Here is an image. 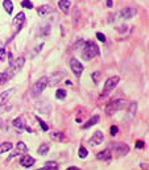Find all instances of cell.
I'll list each match as a JSON object with an SVG mask.
<instances>
[{
    "label": "cell",
    "instance_id": "obj_1",
    "mask_svg": "<svg viewBox=\"0 0 149 170\" xmlns=\"http://www.w3.org/2000/svg\"><path fill=\"white\" fill-rule=\"evenodd\" d=\"M98 54H99V48L94 42H86L85 45H83V50H82L83 59L88 61V59L96 57Z\"/></svg>",
    "mask_w": 149,
    "mask_h": 170
},
{
    "label": "cell",
    "instance_id": "obj_2",
    "mask_svg": "<svg viewBox=\"0 0 149 170\" xmlns=\"http://www.w3.org/2000/svg\"><path fill=\"white\" fill-rule=\"evenodd\" d=\"M49 86V77H41L37 82L35 83V86L32 87V95L35 96H38L46 87Z\"/></svg>",
    "mask_w": 149,
    "mask_h": 170
},
{
    "label": "cell",
    "instance_id": "obj_3",
    "mask_svg": "<svg viewBox=\"0 0 149 170\" xmlns=\"http://www.w3.org/2000/svg\"><path fill=\"white\" fill-rule=\"evenodd\" d=\"M124 107V100L123 99H117V100H114L106 107V114L108 116H112L114 114H116L119 109H121Z\"/></svg>",
    "mask_w": 149,
    "mask_h": 170
},
{
    "label": "cell",
    "instance_id": "obj_4",
    "mask_svg": "<svg viewBox=\"0 0 149 170\" xmlns=\"http://www.w3.org/2000/svg\"><path fill=\"white\" fill-rule=\"evenodd\" d=\"M9 63H11L9 65V69L11 70H9V73L8 71L7 73H8L9 77H12L13 74H16L17 71H20V70L23 69V66H24V63H25V58L24 57H19V58L16 59V62H9Z\"/></svg>",
    "mask_w": 149,
    "mask_h": 170
},
{
    "label": "cell",
    "instance_id": "obj_5",
    "mask_svg": "<svg viewBox=\"0 0 149 170\" xmlns=\"http://www.w3.org/2000/svg\"><path fill=\"white\" fill-rule=\"evenodd\" d=\"M117 83H119V77L108 78V79L106 80V83H104V91H103V94H102V96L106 95V94H108V92H111V91L117 86Z\"/></svg>",
    "mask_w": 149,
    "mask_h": 170
},
{
    "label": "cell",
    "instance_id": "obj_6",
    "mask_svg": "<svg viewBox=\"0 0 149 170\" xmlns=\"http://www.w3.org/2000/svg\"><path fill=\"white\" fill-rule=\"evenodd\" d=\"M70 67H71V71L74 73L75 77L79 78L81 75H82V71H83V65L79 61H78L77 58H71V61H70Z\"/></svg>",
    "mask_w": 149,
    "mask_h": 170
},
{
    "label": "cell",
    "instance_id": "obj_7",
    "mask_svg": "<svg viewBox=\"0 0 149 170\" xmlns=\"http://www.w3.org/2000/svg\"><path fill=\"white\" fill-rule=\"evenodd\" d=\"M115 150H116L117 156L123 157V156H127V154L129 153V146L124 142H120V144H116V145H115Z\"/></svg>",
    "mask_w": 149,
    "mask_h": 170
},
{
    "label": "cell",
    "instance_id": "obj_8",
    "mask_svg": "<svg viewBox=\"0 0 149 170\" xmlns=\"http://www.w3.org/2000/svg\"><path fill=\"white\" fill-rule=\"evenodd\" d=\"M136 13H137V11L135 8H124L120 11V17L123 20H129L133 16H136Z\"/></svg>",
    "mask_w": 149,
    "mask_h": 170
},
{
    "label": "cell",
    "instance_id": "obj_9",
    "mask_svg": "<svg viewBox=\"0 0 149 170\" xmlns=\"http://www.w3.org/2000/svg\"><path fill=\"white\" fill-rule=\"evenodd\" d=\"M103 140H104L103 132H100V130H96V132L93 135V138L90 140V145H99V144L103 142Z\"/></svg>",
    "mask_w": 149,
    "mask_h": 170
},
{
    "label": "cell",
    "instance_id": "obj_10",
    "mask_svg": "<svg viewBox=\"0 0 149 170\" xmlns=\"http://www.w3.org/2000/svg\"><path fill=\"white\" fill-rule=\"evenodd\" d=\"M28 150V148H27V145H25L23 141H20V142H17V145H16V150L13 152V153L11 154V156L8 157V159H12L15 156H19L20 153H23V152H27Z\"/></svg>",
    "mask_w": 149,
    "mask_h": 170
},
{
    "label": "cell",
    "instance_id": "obj_11",
    "mask_svg": "<svg viewBox=\"0 0 149 170\" xmlns=\"http://www.w3.org/2000/svg\"><path fill=\"white\" fill-rule=\"evenodd\" d=\"M35 162H36V159L30 156H24V157H21V159H20V164H21V166H24V167L33 166Z\"/></svg>",
    "mask_w": 149,
    "mask_h": 170
},
{
    "label": "cell",
    "instance_id": "obj_12",
    "mask_svg": "<svg viewBox=\"0 0 149 170\" xmlns=\"http://www.w3.org/2000/svg\"><path fill=\"white\" fill-rule=\"evenodd\" d=\"M15 92V90L12 88V90H8V91H4V92L0 94V106H3V104H6L7 102L9 100V98L12 96V94Z\"/></svg>",
    "mask_w": 149,
    "mask_h": 170
},
{
    "label": "cell",
    "instance_id": "obj_13",
    "mask_svg": "<svg viewBox=\"0 0 149 170\" xmlns=\"http://www.w3.org/2000/svg\"><path fill=\"white\" fill-rule=\"evenodd\" d=\"M111 157H112V154H111V150H109V149H106V150L96 154V158H98L99 161H108V159H111Z\"/></svg>",
    "mask_w": 149,
    "mask_h": 170
},
{
    "label": "cell",
    "instance_id": "obj_14",
    "mask_svg": "<svg viewBox=\"0 0 149 170\" xmlns=\"http://www.w3.org/2000/svg\"><path fill=\"white\" fill-rule=\"evenodd\" d=\"M25 21V15L24 12H19V15H16V17L13 19V25L15 27H21Z\"/></svg>",
    "mask_w": 149,
    "mask_h": 170
},
{
    "label": "cell",
    "instance_id": "obj_15",
    "mask_svg": "<svg viewBox=\"0 0 149 170\" xmlns=\"http://www.w3.org/2000/svg\"><path fill=\"white\" fill-rule=\"evenodd\" d=\"M50 11H52V7L49 6V4H44V6H41L37 8L38 16H45V15H48Z\"/></svg>",
    "mask_w": 149,
    "mask_h": 170
},
{
    "label": "cell",
    "instance_id": "obj_16",
    "mask_svg": "<svg viewBox=\"0 0 149 170\" xmlns=\"http://www.w3.org/2000/svg\"><path fill=\"white\" fill-rule=\"evenodd\" d=\"M58 6H59V8H61V11L69 12L70 7H71V3H70L69 0H59V1H58Z\"/></svg>",
    "mask_w": 149,
    "mask_h": 170
},
{
    "label": "cell",
    "instance_id": "obj_17",
    "mask_svg": "<svg viewBox=\"0 0 149 170\" xmlns=\"http://www.w3.org/2000/svg\"><path fill=\"white\" fill-rule=\"evenodd\" d=\"M98 121H99V116H98V115H95V116H93V117H91V119H88V121L86 123L85 125H83V129H88V128H90V127L95 125Z\"/></svg>",
    "mask_w": 149,
    "mask_h": 170
},
{
    "label": "cell",
    "instance_id": "obj_18",
    "mask_svg": "<svg viewBox=\"0 0 149 170\" xmlns=\"http://www.w3.org/2000/svg\"><path fill=\"white\" fill-rule=\"evenodd\" d=\"M12 148H13L12 142H3L1 145H0V154H3V153H6V152L12 150Z\"/></svg>",
    "mask_w": 149,
    "mask_h": 170
},
{
    "label": "cell",
    "instance_id": "obj_19",
    "mask_svg": "<svg viewBox=\"0 0 149 170\" xmlns=\"http://www.w3.org/2000/svg\"><path fill=\"white\" fill-rule=\"evenodd\" d=\"M12 124H13V127L17 128V129H23V128H25L24 121H23V117H16V119L12 121Z\"/></svg>",
    "mask_w": 149,
    "mask_h": 170
},
{
    "label": "cell",
    "instance_id": "obj_20",
    "mask_svg": "<svg viewBox=\"0 0 149 170\" xmlns=\"http://www.w3.org/2000/svg\"><path fill=\"white\" fill-rule=\"evenodd\" d=\"M3 7H4V9L7 11V13H8V15H11L12 11H13V4H12L11 0H4Z\"/></svg>",
    "mask_w": 149,
    "mask_h": 170
},
{
    "label": "cell",
    "instance_id": "obj_21",
    "mask_svg": "<svg viewBox=\"0 0 149 170\" xmlns=\"http://www.w3.org/2000/svg\"><path fill=\"white\" fill-rule=\"evenodd\" d=\"M45 169L46 170H58V164L56 161H48V162H45Z\"/></svg>",
    "mask_w": 149,
    "mask_h": 170
},
{
    "label": "cell",
    "instance_id": "obj_22",
    "mask_svg": "<svg viewBox=\"0 0 149 170\" xmlns=\"http://www.w3.org/2000/svg\"><path fill=\"white\" fill-rule=\"evenodd\" d=\"M48 152H49V146L46 145V144H42V145L40 146V149H38V153H40L41 156H45Z\"/></svg>",
    "mask_w": 149,
    "mask_h": 170
},
{
    "label": "cell",
    "instance_id": "obj_23",
    "mask_svg": "<svg viewBox=\"0 0 149 170\" xmlns=\"http://www.w3.org/2000/svg\"><path fill=\"white\" fill-rule=\"evenodd\" d=\"M9 79L8 73H0V85H4Z\"/></svg>",
    "mask_w": 149,
    "mask_h": 170
},
{
    "label": "cell",
    "instance_id": "obj_24",
    "mask_svg": "<svg viewBox=\"0 0 149 170\" xmlns=\"http://www.w3.org/2000/svg\"><path fill=\"white\" fill-rule=\"evenodd\" d=\"M52 138H54V140H64L65 135L61 132H53L52 133Z\"/></svg>",
    "mask_w": 149,
    "mask_h": 170
},
{
    "label": "cell",
    "instance_id": "obj_25",
    "mask_svg": "<svg viewBox=\"0 0 149 170\" xmlns=\"http://www.w3.org/2000/svg\"><path fill=\"white\" fill-rule=\"evenodd\" d=\"M87 154H88L87 149H85L83 146H81V148H79V152H78V156H79L81 158H86V157H87Z\"/></svg>",
    "mask_w": 149,
    "mask_h": 170
},
{
    "label": "cell",
    "instance_id": "obj_26",
    "mask_svg": "<svg viewBox=\"0 0 149 170\" xmlns=\"http://www.w3.org/2000/svg\"><path fill=\"white\" fill-rule=\"evenodd\" d=\"M56 96H57V99H65V98H66V91L59 88V90H57Z\"/></svg>",
    "mask_w": 149,
    "mask_h": 170
},
{
    "label": "cell",
    "instance_id": "obj_27",
    "mask_svg": "<svg viewBox=\"0 0 149 170\" xmlns=\"http://www.w3.org/2000/svg\"><path fill=\"white\" fill-rule=\"evenodd\" d=\"M21 6L24 7V8H28V9H32L33 8L32 1H29V0H23V1H21Z\"/></svg>",
    "mask_w": 149,
    "mask_h": 170
},
{
    "label": "cell",
    "instance_id": "obj_28",
    "mask_svg": "<svg viewBox=\"0 0 149 170\" xmlns=\"http://www.w3.org/2000/svg\"><path fill=\"white\" fill-rule=\"evenodd\" d=\"M36 119H37V121H38V123H40V125H41V127H42V129H44V130H45V132H46V130H48V129H49L48 124H46V123H45V121H44V120H42V119H40V117H36Z\"/></svg>",
    "mask_w": 149,
    "mask_h": 170
},
{
    "label": "cell",
    "instance_id": "obj_29",
    "mask_svg": "<svg viewBox=\"0 0 149 170\" xmlns=\"http://www.w3.org/2000/svg\"><path fill=\"white\" fill-rule=\"evenodd\" d=\"M99 78H100V73L95 71L93 74V79H94V83H95V85H98V83H99Z\"/></svg>",
    "mask_w": 149,
    "mask_h": 170
},
{
    "label": "cell",
    "instance_id": "obj_30",
    "mask_svg": "<svg viewBox=\"0 0 149 170\" xmlns=\"http://www.w3.org/2000/svg\"><path fill=\"white\" fill-rule=\"evenodd\" d=\"M96 37H98V40L100 41V42H106V36L102 35V33H96Z\"/></svg>",
    "mask_w": 149,
    "mask_h": 170
},
{
    "label": "cell",
    "instance_id": "obj_31",
    "mask_svg": "<svg viewBox=\"0 0 149 170\" xmlns=\"http://www.w3.org/2000/svg\"><path fill=\"white\" fill-rule=\"evenodd\" d=\"M4 57H6V49L1 48V49H0V61H3Z\"/></svg>",
    "mask_w": 149,
    "mask_h": 170
},
{
    "label": "cell",
    "instance_id": "obj_32",
    "mask_svg": "<svg viewBox=\"0 0 149 170\" xmlns=\"http://www.w3.org/2000/svg\"><path fill=\"white\" fill-rule=\"evenodd\" d=\"M116 133H117V127L112 125V127H111V135H112V136H115Z\"/></svg>",
    "mask_w": 149,
    "mask_h": 170
},
{
    "label": "cell",
    "instance_id": "obj_33",
    "mask_svg": "<svg viewBox=\"0 0 149 170\" xmlns=\"http://www.w3.org/2000/svg\"><path fill=\"white\" fill-rule=\"evenodd\" d=\"M143 146H144V142H143V141H137V142H136V148H137V149H141Z\"/></svg>",
    "mask_w": 149,
    "mask_h": 170
},
{
    "label": "cell",
    "instance_id": "obj_34",
    "mask_svg": "<svg viewBox=\"0 0 149 170\" xmlns=\"http://www.w3.org/2000/svg\"><path fill=\"white\" fill-rule=\"evenodd\" d=\"M141 167H143L144 170H148V164H141Z\"/></svg>",
    "mask_w": 149,
    "mask_h": 170
},
{
    "label": "cell",
    "instance_id": "obj_35",
    "mask_svg": "<svg viewBox=\"0 0 149 170\" xmlns=\"http://www.w3.org/2000/svg\"><path fill=\"white\" fill-rule=\"evenodd\" d=\"M67 170H81L79 167H77V166H71V167H69Z\"/></svg>",
    "mask_w": 149,
    "mask_h": 170
},
{
    "label": "cell",
    "instance_id": "obj_36",
    "mask_svg": "<svg viewBox=\"0 0 149 170\" xmlns=\"http://www.w3.org/2000/svg\"><path fill=\"white\" fill-rule=\"evenodd\" d=\"M107 6H108V7H112V0H107Z\"/></svg>",
    "mask_w": 149,
    "mask_h": 170
},
{
    "label": "cell",
    "instance_id": "obj_37",
    "mask_svg": "<svg viewBox=\"0 0 149 170\" xmlns=\"http://www.w3.org/2000/svg\"><path fill=\"white\" fill-rule=\"evenodd\" d=\"M66 85H67V86H71V85H73V83H71V82H70V80H66Z\"/></svg>",
    "mask_w": 149,
    "mask_h": 170
},
{
    "label": "cell",
    "instance_id": "obj_38",
    "mask_svg": "<svg viewBox=\"0 0 149 170\" xmlns=\"http://www.w3.org/2000/svg\"><path fill=\"white\" fill-rule=\"evenodd\" d=\"M6 111V109H3V108H0V114H1V112H4Z\"/></svg>",
    "mask_w": 149,
    "mask_h": 170
},
{
    "label": "cell",
    "instance_id": "obj_39",
    "mask_svg": "<svg viewBox=\"0 0 149 170\" xmlns=\"http://www.w3.org/2000/svg\"><path fill=\"white\" fill-rule=\"evenodd\" d=\"M37 170H46V169H45V167H42V169H37Z\"/></svg>",
    "mask_w": 149,
    "mask_h": 170
}]
</instances>
